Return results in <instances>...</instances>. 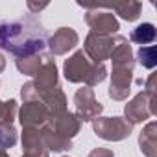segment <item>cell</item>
<instances>
[{"label": "cell", "mask_w": 157, "mask_h": 157, "mask_svg": "<svg viewBox=\"0 0 157 157\" xmlns=\"http://www.w3.org/2000/svg\"><path fill=\"white\" fill-rule=\"evenodd\" d=\"M155 129V124H150L148 128H146V131L140 135V146H142V150L148 153V157H153V146H155V142H153V131Z\"/></svg>", "instance_id": "e0dca14e"}, {"label": "cell", "mask_w": 157, "mask_h": 157, "mask_svg": "<svg viewBox=\"0 0 157 157\" xmlns=\"http://www.w3.org/2000/svg\"><path fill=\"white\" fill-rule=\"evenodd\" d=\"M87 24L93 28V33H100V35H109L115 33L118 30V22L115 19V15L111 13H98V11H89L85 15Z\"/></svg>", "instance_id": "ba28073f"}, {"label": "cell", "mask_w": 157, "mask_h": 157, "mask_svg": "<svg viewBox=\"0 0 157 157\" xmlns=\"http://www.w3.org/2000/svg\"><path fill=\"white\" fill-rule=\"evenodd\" d=\"M46 56H33V57H26V59H17V68L22 74L28 76H35L39 72V68L43 67Z\"/></svg>", "instance_id": "7c38bea8"}, {"label": "cell", "mask_w": 157, "mask_h": 157, "mask_svg": "<svg viewBox=\"0 0 157 157\" xmlns=\"http://www.w3.org/2000/svg\"><path fill=\"white\" fill-rule=\"evenodd\" d=\"M76 44H78V33L72 28H59L48 39V46H50L52 54H56V56H61V54L68 52Z\"/></svg>", "instance_id": "9c48e42d"}, {"label": "cell", "mask_w": 157, "mask_h": 157, "mask_svg": "<svg viewBox=\"0 0 157 157\" xmlns=\"http://www.w3.org/2000/svg\"><path fill=\"white\" fill-rule=\"evenodd\" d=\"M137 57H139V63L142 67H146V68H153L157 65V56H155V48L153 46H140Z\"/></svg>", "instance_id": "9a60e30c"}, {"label": "cell", "mask_w": 157, "mask_h": 157, "mask_svg": "<svg viewBox=\"0 0 157 157\" xmlns=\"http://www.w3.org/2000/svg\"><path fill=\"white\" fill-rule=\"evenodd\" d=\"M0 157H10V155H8V153H6L4 150H0Z\"/></svg>", "instance_id": "ffe728a7"}, {"label": "cell", "mask_w": 157, "mask_h": 157, "mask_svg": "<svg viewBox=\"0 0 157 157\" xmlns=\"http://www.w3.org/2000/svg\"><path fill=\"white\" fill-rule=\"evenodd\" d=\"M50 118L48 107L43 100H32L24 102V107L21 109V122L24 128H33L37 129Z\"/></svg>", "instance_id": "8992f818"}, {"label": "cell", "mask_w": 157, "mask_h": 157, "mask_svg": "<svg viewBox=\"0 0 157 157\" xmlns=\"http://www.w3.org/2000/svg\"><path fill=\"white\" fill-rule=\"evenodd\" d=\"M129 39H131L133 43H137V44H142V46H144V44H150V43L155 39V26L150 24V22H144V24L137 26V28L131 32Z\"/></svg>", "instance_id": "8fae6325"}, {"label": "cell", "mask_w": 157, "mask_h": 157, "mask_svg": "<svg viewBox=\"0 0 157 157\" xmlns=\"http://www.w3.org/2000/svg\"><path fill=\"white\" fill-rule=\"evenodd\" d=\"M17 113V102L10 100V102H0V126H11L13 118Z\"/></svg>", "instance_id": "5bb4252c"}, {"label": "cell", "mask_w": 157, "mask_h": 157, "mask_svg": "<svg viewBox=\"0 0 157 157\" xmlns=\"http://www.w3.org/2000/svg\"><path fill=\"white\" fill-rule=\"evenodd\" d=\"M17 142V131L13 126H4L0 128V150L11 148Z\"/></svg>", "instance_id": "2e32d148"}, {"label": "cell", "mask_w": 157, "mask_h": 157, "mask_svg": "<svg viewBox=\"0 0 157 157\" xmlns=\"http://www.w3.org/2000/svg\"><path fill=\"white\" fill-rule=\"evenodd\" d=\"M93 128H94L98 137L107 139V140H120V139L129 137V133H131V126L128 122H124L122 118H118V117L98 118V120L93 122Z\"/></svg>", "instance_id": "277c9868"}, {"label": "cell", "mask_w": 157, "mask_h": 157, "mask_svg": "<svg viewBox=\"0 0 157 157\" xmlns=\"http://www.w3.org/2000/svg\"><path fill=\"white\" fill-rule=\"evenodd\" d=\"M111 59H113V82L109 96L115 100H124L129 93L131 74H133V54L124 37L115 39Z\"/></svg>", "instance_id": "7a4b0ae2"}, {"label": "cell", "mask_w": 157, "mask_h": 157, "mask_svg": "<svg viewBox=\"0 0 157 157\" xmlns=\"http://www.w3.org/2000/svg\"><path fill=\"white\" fill-rule=\"evenodd\" d=\"M144 100H146V94H139L131 104H128L126 105V117L129 118V122L131 124H135V122H140V120H144L148 115H150V111H148V105H151V104H144Z\"/></svg>", "instance_id": "30bf717a"}, {"label": "cell", "mask_w": 157, "mask_h": 157, "mask_svg": "<svg viewBox=\"0 0 157 157\" xmlns=\"http://www.w3.org/2000/svg\"><path fill=\"white\" fill-rule=\"evenodd\" d=\"M4 67H6V61H4V57H2V56H0V72L4 70Z\"/></svg>", "instance_id": "d6986e66"}, {"label": "cell", "mask_w": 157, "mask_h": 157, "mask_svg": "<svg viewBox=\"0 0 157 157\" xmlns=\"http://www.w3.org/2000/svg\"><path fill=\"white\" fill-rule=\"evenodd\" d=\"M113 44L115 39H111L109 35H100V33H89V37L85 39V56H89L96 65L102 63L104 59L111 57L113 52Z\"/></svg>", "instance_id": "5b68a950"}, {"label": "cell", "mask_w": 157, "mask_h": 157, "mask_svg": "<svg viewBox=\"0 0 157 157\" xmlns=\"http://www.w3.org/2000/svg\"><path fill=\"white\" fill-rule=\"evenodd\" d=\"M105 72H107L105 67L102 63L100 65L91 63L87 59V56L83 54V50L76 52L72 57H68L65 61V78L68 82H74V83L85 82L89 87H93V85H96L104 80Z\"/></svg>", "instance_id": "3957f363"}, {"label": "cell", "mask_w": 157, "mask_h": 157, "mask_svg": "<svg viewBox=\"0 0 157 157\" xmlns=\"http://www.w3.org/2000/svg\"><path fill=\"white\" fill-rule=\"evenodd\" d=\"M89 157H113V153L107 151V150H94Z\"/></svg>", "instance_id": "ac0fdd59"}, {"label": "cell", "mask_w": 157, "mask_h": 157, "mask_svg": "<svg viewBox=\"0 0 157 157\" xmlns=\"http://www.w3.org/2000/svg\"><path fill=\"white\" fill-rule=\"evenodd\" d=\"M105 8H113V10H115L122 19H126V21H135V19L139 17V13H140L142 4H139V2H124V4L105 6Z\"/></svg>", "instance_id": "4fadbf2b"}, {"label": "cell", "mask_w": 157, "mask_h": 157, "mask_svg": "<svg viewBox=\"0 0 157 157\" xmlns=\"http://www.w3.org/2000/svg\"><path fill=\"white\" fill-rule=\"evenodd\" d=\"M74 102H76V109H78V115H80V120H93L102 111L100 102H96V98L89 87L78 91L74 96Z\"/></svg>", "instance_id": "52a82bcc"}, {"label": "cell", "mask_w": 157, "mask_h": 157, "mask_svg": "<svg viewBox=\"0 0 157 157\" xmlns=\"http://www.w3.org/2000/svg\"><path fill=\"white\" fill-rule=\"evenodd\" d=\"M46 43L48 33L33 13L19 21H6L0 24V48L17 56L19 59L41 54Z\"/></svg>", "instance_id": "6da1fadb"}]
</instances>
